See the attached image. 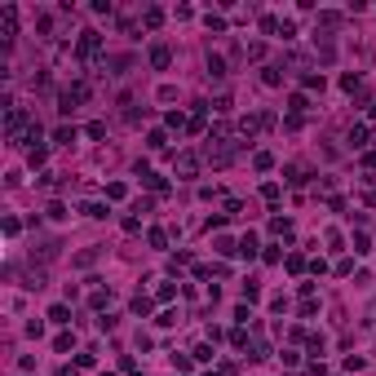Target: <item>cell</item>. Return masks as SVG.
I'll list each match as a JSON object with an SVG mask.
<instances>
[{
    "instance_id": "1",
    "label": "cell",
    "mask_w": 376,
    "mask_h": 376,
    "mask_svg": "<svg viewBox=\"0 0 376 376\" xmlns=\"http://www.w3.org/2000/svg\"><path fill=\"white\" fill-rule=\"evenodd\" d=\"M102 49V35L98 31H80V40H76V58H93Z\"/></svg>"
},
{
    "instance_id": "2",
    "label": "cell",
    "mask_w": 376,
    "mask_h": 376,
    "mask_svg": "<svg viewBox=\"0 0 376 376\" xmlns=\"http://www.w3.org/2000/svg\"><path fill=\"white\" fill-rule=\"evenodd\" d=\"M177 173H182V177H195V173H199V159H195L190 151H186V155H177Z\"/></svg>"
},
{
    "instance_id": "3",
    "label": "cell",
    "mask_w": 376,
    "mask_h": 376,
    "mask_svg": "<svg viewBox=\"0 0 376 376\" xmlns=\"http://www.w3.org/2000/svg\"><path fill=\"white\" fill-rule=\"evenodd\" d=\"M22 124H27V111H18V106H9V120H5V133H9V137H13V133H18V129H22Z\"/></svg>"
},
{
    "instance_id": "4",
    "label": "cell",
    "mask_w": 376,
    "mask_h": 376,
    "mask_svg": "<svg viewBox=\"0 0 376 376\" xmlns=\"http://www.w3.org/2000/svg\"><path fill=\"white\" fill-rule=\"evenodd\" d=\"M208 80H226V58L208 53Z\"/></svg>"
},
{
    "instance_id": "5",
    "label": "cell",
    "mask_w": 376,
    "mask_h": 376,
    "mask_svg": "<svg viewBox=\"0 0 376 376\" xmlns=\"http://www.w3.org/2000/svg\"><path fill=\"white\" fill-rule=\"evenodd\" d=\"M168 62H173L168 44H155V49H151V66H168Z\"/></svg>"
},
{
    "instance_id": "6",
    "label": "cell",
    "mask_w": 376,
    "mask_h": 376,
    "mask_svg": "<svg viewBox=\"0 0 376 376\" xmlns=\"http://www.w3.org/2000/svg\"><path fill=\"white\" fill-rule=\"evenodd\" d=\"M53 142H58V146H71V142H76V129H66V124H62V129L53 133Z\"/></svg>"
},
{
    "instance_id": "7",
    "label": "cell",
    "mask_w": 376,
    "mask_h": 376,
    "mask_svg": "<svg viewBox=\"0 0 376 376\" xmlns=\"http://www.w3.org/2000/svg\"><path fill=\"white\" fill-rule=\"evenodd\" d=\"M350 146H367V129H363V124H354V129H350Z\"/></svg>"
},
{
    "instance_id": "8",
    "label": "cell",
    "mask_w": 376,
    "mask_h": 376,
    "mask_svg": "<svg viewBox=\"0 0 376 376\" xmlns=\"http://www.w3.org/2000/svg\"><path fill=\"white\" fill-rule=\"evenodd\" d=\"M133 314H151V297L137 292V297H133Z\"/></svg>"
},
{
    "instance_id": "9",
    "label": "cell",
    "mask_w": 376,
    "mask_h": 376,
    "mask_svg": "<svg viewBox=\"0 0 376 376\" xmlns=\"http://www.w3.org/2000/svg\"><path fill=\"white\" fill-rule=\"evenodd\" d=\"M239 253L243 257H257V239H253V235H243V239H239Z\"/></svg>"
},
{
    "instance_id": "10",
    "label": "cell",
    "mask_w": 376,
    "mask_h": 376,
    "mask_svg": "<svg viewBox=\"0 0 376 376\" xmlns=\"http://www.w3.org/2000/svg\"><path fill=\"white\" fill-rule=\"evenodd\" d=\"M49 319H53V323H71V310H66V306H53V310H49Z\"/></svg>"
},
{
    "instance_id": "11",
    "label": "cell",
    "mask_w": 376,
    "mask_h": 376,
    "mask_svg": "<svg viewBox=\"0 0 376 376\" xmlns=\"http://www.w3.org/2000/svg\"><path fill=\"white\" fill-rule=\"evenodd\" d=\"M288 106L301 115V111H310V98H306V93H292V102H288Z\"/></svg>"
},
{
    "instance_id": "12",
    "label": "cell",
    "mask_w": 376,
    "mask_h": 376,
    "mask_svg": "<svg viewBox=\"0 0 376 376\" xmlns=\"http://www.w3.org/2000/svg\"><path fill=\"white\" fill-rule=\"evenodd\" d=\"M124 195H129V186H124V182H111V186H106V199H124Z\"/></svg>"
},
{
    "instance_id": "13",
    "label": "cell",
    "mask_w": 376,
    "mask_h": 376,
    "mask_svg": "<svg viewBox=\"0 0 376 376\" xmlns=\"http://www.w3.org/2000/svg\"><path fill=\"white\" fill-rule=\"evenodd\" d=\"M288 182H292V186H301V182H306V168L292 164V168H288Z\"/></svg>"
},
{
    "instance_id": "14",
    "label": "cell",
    "mask_w": 376,
    "mask_h": 376,
    "mask_svg": "<svg viewBox=\"0 0 376 376\" xmlns=\"http://www.w3.org/2000/svg\"><path fill=\"white\" fill-rule=\"evenodd\" d=\"M98 257H102L98 248H88V253H80V257H76V265H93V261H98Z\"/></svg>"
},
{
    "instance_id": "15",
    "label": "cell",
    "mask_w": 376,
    "mask_h": 376,
    "mask_svg": "<svg viewBox=\"0 0 376 376\" xmlns=\"http://www.w3.org/2000/svg\"><path fill=\"white\" fill-rule=\"evenodd\" d=\"M84 217H106V204H84Z\"/></svg>"
}]
</instances>
